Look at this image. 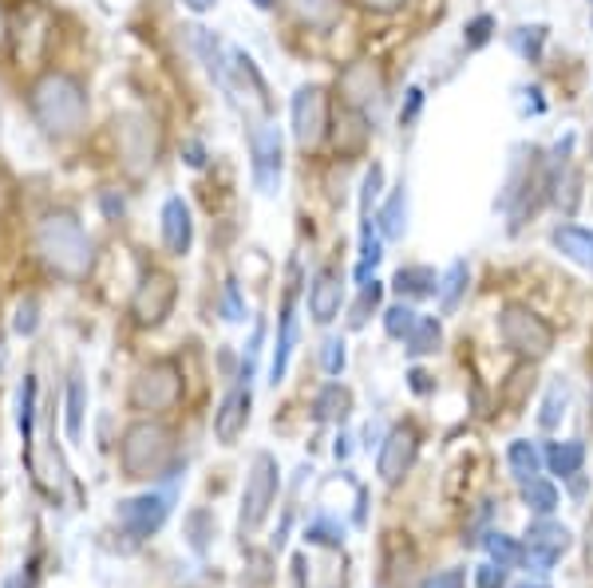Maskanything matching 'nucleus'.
Returning a JSON list of instances; mask_svg holds the SVG:
<instances>
[{
  "instance_id": "1",
  "label": "nucleus",
  "mask_w": 593,
  "mask_h": 588,
  "mask_svg": "<svg viewBox=\"0 0 593 588\" xmlns=\"http://www.w3.org/2000/svg\"><path fill=\"white\" fill-rule=\"evenodd\" d=\"M28 111H33V123L48 139H72L88 123L91 99L79 76H72V72H45L28 88Z\"/></svg>"
},
{
  "instance_id": "2",
  "label": "nucleus",
  "mask_w": 593,
  "mask_h": 588,
  "mask_svg": "<svg viewBox=\"0 0 593 588\" xmlns=\"http://www.w3.org/2000/svg\"><path fill=\"white\" fill-rule=\"evenodd\" d=\"M36 257L64 281H84L96 265V241L72 209H48L33 233Z\"/></svg>"
},
{
  "instance_id": "3",
  "label": "nucleus",
  "mask_w": 593,
  "mask_h": 588,
  "mask_svg": "<svg viewBox=\"0 0 593 588\" xmlns=\"http://www.w3.org/2000/svg\"><path fill=\"white\" fill-rule=\"evenodd\" d=\"M119 466L123 478L147 482L163 478L175 466V435L163 423H131L119 438Z\"/></svg>"
},
{
  "instance_id": "4",
  "label": "nucleus",
  "mask_w": 593,
  "mask_h": 588,
  "mask_svg": "<svg viewBox=\"0 0 593 588\" xmlns=\"http://www.w3.org/2000/svg\"><path fill=\"white\" fill-rule=\"evenodd\" d=\"M115 154H119L123 170L131 178H147L159 166L163 154V127L147 111H123L115 115Z\"/></svg>"
},
{
  "instance_id": "5",
  "label": "nucleus",
  "mask_w": 593,
  "mask_h": 588,
  "mask_svg": "<svg viewBox=\"0 0 593 588\" xmlns=\"http://www.w3.org/2000/svg\"><path fill=\"white\" fill-rule=\"evenodd\" d=\"M499 336H503V344L515 351L518 360L527 363L546 360L550 351H554V344H558L554 324L530 305H518V301L499 308Z\"/></svg>"
},
{
  "instance_id": "6",
  "label": "nucleus",
  "mask_w": 593,
  "mask_h": 588,
  "mask_svg": "<svg viewBox=\"0 0 593 588\" xmlns=\"http://www.w3.org/2000/svg\"><path fill=\"white\" fill-rule=\"evenodd\" d=\"M293 142L301 151H320L332 135V95L325 84H301L289 99Z\"/></svg>"
},
{
  "instance_id": "7",
  "label": "nucleus",
  "mask_w": 593,
  "mask_h": 588,
  "mask_svg": "<svg viewBox=\"0 0 593 588\" xmlns=\"http://www.w3.org/2000/svg\"><path fill=\"white\" fill-rule=\"evenodd\" d=\"M127 404L139 414H163L182 404V368L175 360H151L131 380Z\"/></svg>"
},
{
  "instance_id": "8",
  "label": "nucleus",
  "mask_w": 593,
  "mask_h": 588,
  "mask_svg": "<svg viewBox=\"0 0 593 588\" xmlns=\"http://www.w3.org/2000/svg\"><path fill=\"white\" fill-rule=\"evenodd\" d=\"M281 490V470H277V458L269 450H257L250 462V474H245V490H242V513H238V529L242 534H257L269 517Z\"/></svg>"
},
{
  "instance_id": "9",
  "label": "nucleus",
  "mask_w": 593,
  "mask_h": 588,
  "mask_svg": "<svg viewBox=\"0 0 593 588\" xmlns=\"http://www.w3.org/2000/svg\"><path fill=\"white\" fill-rule=\"evenodd\" d=\"M281 175H286V139L277 123H253L250 127V178L262 197L281 194Z\"/></svg>"
},
{
  "instance_id": "10",
  "label": "nucleus",
  "mask_w": 593,
  "mask_h": 588,
  "mask_svg": "<svg viewBox=\"0 0 593 588\" xmlns=\"http://www.w3.org/2000/svg\"><path fill=\"white\" fill-rule=\"evenodd\" d=\"M337 91H341V103L352 115H364V119H376L380 111L388 107V76L384 67L373 64V60H356L341 72L337 79Z\"/></svg>"
},
{
  "instance_id": "11",
  "label": "nucleus",
  "mask_w": 593,
  "mask_h": 588,
  "mask_svg": "<svg viewBox=\"0 0 593 588\" xmlns=\"http://www.w3.org/2000/svg\"><path fill=\"white\" fill-rule=\"evenodd\" d=\"M226 99L238 103L245 111V119L265 123V115L274 111V99H269V84H265L262 67L253 64V55L242 48H230V88Z\"/></svg>"
},
{
  "instance_id": "12",
  "label": "nucleus",
  "mask_w": 593,
  "mask_h": 588,
  "mask_svg": "<svg viewBox=\"0 0 593 588\" xmlns=\"http://www.w3.org/2000/svg\"><path fill=\"white\" fill-rule=\"evenodd\" d=\"M178 301V277L166 269H147L131 293V320L139 328H159Z\"/></svg>"
},
{
  "instance_id": "13",
  "label": "nucleus",
  "mask_w": 593,
  "mask_h": 588,
  "mask_svg": "<svg viewBox=\"0 0 593 588\" xmlns=\"http://www.w3.org/2000/svg\"><path fill=\"white\" fill-rule=\"evenodd\" d=\"M573 545V534L566 529V525L558 522H534L527 529V541H522V565L530 568V573H550V568L558 565L562 557L570 553Z\"/></svg>"
},
{
  "instance_id": "14",
  "label": "nucleus",
  "mask_w": 593,
  "mask_h": 588,
  "mask_svg": "<svg viewBox=\"0 0 593 588\" xmlns=\"http://www.w3.org/2000/svg\"><path fill=\"white\" fill-rule=\"evenodd\" d=\"M416 455H419V431L412 423H395L392 431L380 438V455H376V474H380V482L395 486L407 470L416 466Z\"/></svg>"
},
{
  "instance_id": "15",
  "label": "nucleus",
  "mask_w": 593,
  "mask_h": 588,
  "mask_svg": "<svg viewBox=\"0 0 593 588\" xmlns=\"http://www.w3.org/2000/svg\"><path fill=\"white\" fill-rule=\"evenodd\" d=\"M115 517H119L123 534H131L135 541H143V537L159 534L163 522L171 517V494H139V498L119 501Z\"/></svg>"
},
{
  "instance_id": "16",
  "label": "nucleus",
  "mask_w": 593,
  "mask_h": 588,
  "mask_svg": "<svg viewBox=\"0 0 593 588\" xmlns=\"http://www.w3.org/2000/svg\"><path fill=\"white\" fill-rule=\"evenodd\" d=\"M159 238L171 257H187L194 250V214L182 194H171L159 209Z\"/></svg>"
},
{
  "instance_id": "17",
  "label": "nucleus",
  "mask_w": 593,
  "mask_h": 588,
  "mask_svg": "<svg viewBox=\"0 0 593 588\" xmlns=\"http://www.w3.org/2000/svg\"><path fill=\"white\" fill-rule=\"evenodd\" d=\"M344 305V272L337 265H320L308 281V317L317 324H332Z\"/></svg>"
},
{
  "instance_id": "18",
  "label": "nucleus",
  "mask_w": 593,
  "mask_h": 588,
  "mask_svg": "<svg viewBox=\"0 0 593 588\" xmlns=\"http://www.w3.org/2000/svg\"><path fill=\"white\" fill-rule=\"evenodd\" d=\"M296 348V265H293V281L286 289V301H281V312H277V344H274V363H269V383H281L289 371Z\"/></svg>"
},
{
  "instance_id": "19",
  "label": "nucleus",
  "mask_w": 593,
  "mask_h": 588,
  "mask_svg": "<svg viewBox=\"0 0 593 588\" xmlns=\"http://www.w3.org/2000/svg\"><path fill=\"white\" fill-rule=\"evenodd\" d=\"M250 407H253L250 383H238L218 404V411H214V435H218L222 447H234L242 438V431L250 426Z\"/></svg>"
},
{
  "instance_id": "20",
  "label": "nucleus",
  "mask_w": 593,
  "mask_h": 588,
  "mask_svg": "<svg viewBox=\"0 0 593 588\" xmlns=\"http://www.w3.org/2000/svg\"><path fill=\"white\" fill-rule=\"evenodd\" d=\"M281 9L305 33H332L344 21V0H281Z\"/></svg>"
},
{
  "instance_id": "21",
  "label": "nucleus",
  "mask_w": 593,
  "mask_h": 588,
  "mask_svg": "<svg viewBox=\"0 0 593 588\" xmlns=\"http://www.w3.org/2000/svg\"><path fill=\"white\" fill-rule=\"evenodd\" d=\"M407 218H412V194H407V182H400L380 197L373 221H376V229H380V238L384 241H404Z\"/></svg>"
},
{
  "instance_id": "22",
  "label": "nucleus",
  "mask_w": 593,
  "mask_h": 588,
  "mask_svg": "<svg viewBox=\"0 0 593 588\" xmlns=\"http://www.w3.org/2000/svg\"><path fill=\"white\" fill-rule=\"evenodd\" d=\"M550 250L562 253L578 269L593 272V229L573 226V221H558V226L550 229Z\"/></svg>"
},
{
  "instance_id": "23",
  "label": "nucleus",
  "mask_w": 593,
  "mask_h": 588,
  "mask_svg": "<svg viewBox=\"0 0 593 588\" xmlns=\"http://www.w3.org/2000/svg\"><path fill=\"white\" fill-rule=\"evenodd\" d=\"M392 289L407 305H412V301H428V296H436V289H440V272L431 269V265H404V269H395Z\"/></svg>"
},
{
  "instance_id": "24",
  "label": "nucleus",
  "mask_w": 593,
  "mask_h": 588,
  "mask_svg": "<svg viewBox=\"0 0 593 588\" xmlns=\"http://www.w3.org/2000/svg\"><path fill=\"white\" fill-rule=\"evenodd\" d=\"M467 289H471V265L459 257V261H451L447 269L440 272V289H436V301H440L443 317H451V312L463 305Z\"/></svg>"
},
{
  "instance_id": "25",
  "label": "nucleus",
  "mask_w": 593,
  "mask_h": 588,
  "mask_svg": "<svg viewBox=\"0 0 593 588\" xmlns=\"http://www.w3.org/2000/svg\"><path fill=\"white\" fill-rule=\"evenodd\" d=\"M313 414H317V423H337L341 426L344 419L352 414V392L344 387V383H325L317 392V399H313Z\"/></svg>"
},
{
  "instance_id": "26",
  "label": "nucleus",
  "mask_w": 593,
  "mask_h": 588,
  "mask_svg": "<svg viewBox=\"0 0 593 588\" xmlns=\"http://www.w3.org/2000/svg\"><path fill=\"white\" fill-rule=\"evenodd\" d=\"M506 44L515 48L518 60L542 64V55H546V44H550V24H518L515 33L506 36Z\"/></svg>"
},
{
  "instance_id": "27",
  "label": "nucleus",
  "mask_w": 593,
  "mask_h": 588,
  "mask_svg": "<svg viewBox=\"0 0 593 588\" xmlns=\"http://www.w3.org/2000/svg\"><path fill=\"white\" fill-rule=\"evenodd\" d=\"M384 261V238L373 218H361V261H356V284L373 281L376 265Z\"/></svg>"
},
{
  "instance_id": "28",
  "label": "nucleus",
  "mask_w": 593,
  "mask_h": 588,
  "mask_svg": "<svg viewBox=\"0 0 593 588\" xmlns=\"http://www.w3.org/2000/svg\"><path fill=\"white\" fill-rule=\"evenodd\" d=\"M36 395H40V383H36V375H24V383H21V404H16V426H21V443H24V458H28V462H33Z\"/></svg>"
},
{
  "instance_id": "29",
  "label": "nucleus",
  "mask_w": 593,
  "mask_h": 588,
  "mask_svg": "<svg viewBox=\"0 0 593 588\" xmlns=\"http://www.w3.org/2000/svg\"><path fill=\"white\" fill-rule=\"evenodd\" d=\"M67 443H79L84 438V414H88V383L79 371H72V380H67Z\"/></svg>"
},
{
  "instance_id": "30",
  "label": "nucleus",
  "mask_w": 593,
  "mask_h": 588,
  "mask_svg": "<svg viewBox=\"0 0 593 588\" xmlns=\"http://www.w3.org/2000/svg\"><path fill=\"white\" fill-rule=\"evenodd\" d=\"M585 462V447L578 438H566V443H550L546 447V466L550 474H558V478H573Z\"/></svg>"
},
{
  "instance_id": "31",
  "label": "nucleus",
  "mask_w": 593,
  "mask_h": 588,
  "mask_svg": "<svg viewBox=\"0 0 593 588\" xmlns=\"http://www.w3.org/2000/svg\"><path fill=\"white\" fill-rule=\"evenodd\" d=\"M443 344V324L440 317H419L416 328H412V336L404 340V348L412 360H419V356H431V351H440Z\"/></svg>"
},
{
  "instance_id": "32",
  "label": "nucleus",
  "mask_w": 593,
  "mask_h": 588,
  "mask_svg": "<svg viewBox=\"0 0 593 588\" xmlns=\"http://www.w3.org/2000/svg\"><path fill=\"white\" fill-rule=\"evenodd\" d=\"M506 462H510V474L518 478V486L530 478H539V470H542V455L530 438H515V443L506 447Z\"/></svg>"
},
{
  "instance_id": "33",
  "label": "nucleus",
  "mask_w": 593,
  "mask_h": 588,
  "mask_svg": "<svg viewBox=\"0 0 593 588\" xmlns=\"http://www.w3.org/2000/svg\"><path fill=\"white\" fill-rule=\"evenodd\" d=\"M566 407H570V383L554 380L546 387V399H542V411H539V426H542V431H558L562 419H566Z\"/></svg>"
},
{
  "instance_id": "34",
  "label": "nucleus",
  "mask_w": 593,
  "mask_h": 588,
  "mask_svg": "<svg viewBox=\"0 0 593 588\" xmlns=\"http://www.w3.org/2000/svg\"><path fill=\"white\" fill-rule=\"evenodd\" d=\"M494 33H499V21H494L491 12L471 16V21L463 24V52H483V48L494 40Z\"/></svg>"
},
{
  "instance_id": "35",
  "label": "nucleus",
  "mask_w": 593,
  "mask_h": 588,
  "mask_svg": "<svg viewBox=\"0 0 593 588\" xmlns=\"http://www.w3.org/2000/svg\"><path fill=\"white\" fill-rule=\"evenodd\" d=\"M522 501H527V510L550 517V513L558 510V490H554V482H546V478H530V482H522Z\"/></svg>"
},
{
  "instance_id": "36",
  "label": "nucleus",
  "mask_w": 593,
  "mask_h": 588,
  "mask_svg": "<svg viewBox=\"0 0 593 588\" xmlns=\"http://www.w3.org/2000/svg\"><path fill=\"white\" fill-rule=\"evenodd\" d=\"M380 301H384V284L376 281H364L361 284V296H356V305H352V317H349V328H364L368 324V317H373L376 308H380Z\"/></svg>"
},
{
  "instance_id": "37",
  "label": "nucleus",
  "mask_w": 593,
  "mask_h": 588,
  "mask_svg": "<svg viewBox=\"0 0 593 588\" xmlns=\"http://www.w3.org/2000/svg\"><path fill=\"white\" fill-rule=\"evenodd\" d=\"M384 182H388V175H384V166H380V163H373L368 170H364V178H361V218H373V206H380V197H384Z\"/></svg>"
},
{
  "instance_id": "38",
  "label": "nucleus",
  "mask_w": 593,
  "mask_h": 588,
  "mask_svg": "<svg viewBox=\"0 0 593 588\" xmlns=\"http://www.w3.org/2000/svg\"><path fill=\"white\" fill-rule=\"evenodd\" d=\"M416 320H419V312L412 305H407V301H400V305L384 308V332L392 340H407V336H412Z\"/></svg>"
},
{
  "instance_id": "39",
  "label": "nucleus",
  "mask_w": 593,
  "mask_h": 588,
  "mask_svg": "<svg viewBox=\"0 0 593 588\" xmlns=\"http://www.w3.org/2000/svg\"><path fill=\"white\" fill-rule=\"evenodd\" d=\"M424 103H428L424 88H419V84H412V88L404 91V103H400V111H395V123H400V131H416L419 115H424Z\"/></svg>"
},
{
  "instance_id": "40",
  "label": "nucleus",
  "mask_w": 593,
  "mask_h": 588,
  "mask_svg": "<svg viewBox=\"0 0 593 588\" xmlns=\"http://www.w3.org/2000/svg\"><path fill=\"white\" fill-rule=\"evenodd\" d=\"M483 545H487V553H491L494 565L510 568V565H518V561H522V549L515 545V537H506V534H487V537H483Z\"/></svg>"
},
{
  "instance_id": "41",
  "label": "nucleus",
  "mask_w": 593,
  "mask_h": 588,
  "mask_svg": "<svg viewBox=\"0 0 593 588\" xmlns=\"http://www.w3.org/2000/svg\"><path fill=\"white\" fill-rule=\"evenodd\" d=\"M36 328H40V301L36 296H24L21 305H16V312H12V332L16 336H36Z\"/></svg>"
},
{
  "instance_id": "42",
  "label": "nucleus",
  "mask_w": 593,
  "mask_h": 588,
  "mask_svg": "<svg viewBox=\"0 0 593 588\" xmlns=\"http://www.w3.org/2000/svg\"><path fill=\"white\" fill-rule=\"evenodd\" d=\"M262 344H265V320H253V336H250V344H245L238 383H250L253 380V371H257V360H262Z\"/></svg>"
},
{
  "instance_id": "43",
  "label": "nucleus",
  "mask_w": 593,
  "mask_h": 588,
  "mask_svg": "<svg viewBox=\"0 0 593 588\" xmlns=\"http://www.w3.org/2000/svg\"><path fill=\"white\" fill-rule=\"evenodd\" d=\"M222 317L230 320V324H242L245 320V301H242V289H238V281H226L222 284Z\"/></svg>"
},
{
  "instance_id": "44",
  "label": "nucleus",
  "mask_w": 593,
  "mask_h": 588,
  "mask_svg": "<svg viewBox=\"0 0 593 588\" xmlns=\"http://www.w3.org/2000/svg\"><path fill=\"white\" fill-rule=\"evenodd\" d=\"M344 363H349V351H344V336H329L320 344V368L329 375H341Z\"/></svg>"
},
{
  "instance_id": "45",
  "label": "nucleus",
  "mask_w": 593,
  "mask_h": 588,
  "mask_svg": "<svg viewBox=\"0 0 593 588\" xmlns=\"http://www.w3.org/2000/svg\"><path fill=\"white\" fill-rule=\"evenodd\" d=\"M305 541H308V545H332V549H337V545L344 541V534H341V529H337L332 522H325V517H320V522H313V525L305 529Z\"/></svg>"
},
{
  "instance_id": "46",
  "label": "nucleus",
  "mask_w": 593,
  "mask_h": 588,
  "mask_svg": "<svg viewBox=\"0 0 593 588\" xmlns=\"http://www.w3.org/2000/svg\"><path fill=\"white\" fill-rule=\"evenodd\" d=\"M506 585V568L487 561V565L475 568V588H503Z\"/></svg>"
},
{
  "instance_id": "47",
  "label": "nucleus",
  "mask_w": 593,
  "mask_h": 588,
  "mask_svg": "<svg viewBox=\"0 0 593 588\" xmlns=\"http://www.w3.org/2000/svg\"><path fill=\"white\" fill-rule=\"evenodd\" d=\"M182 163H187L190 170H202V166L210 163L206 146H202V142H198V139H187V142H182Z\"/></svg>"
},
{
  "instance_id": "48",
  "label": "nucleus",
  "mask_w": 593,
  "mask_h": 588,
  "mask_svg": "<svg viewBox=\"0 0 593 588\" xmlns=\"http://www.w3.org/2000/svg\"><path fill=\"white\" fill-rule=\"evenodd\" d=\"M424 588H467V577H463V568H443Z\"/></svg>"
},
{
  "instance_id": "49",
  "label": "nucleus",
  "mask_w": 593,
  "mask_h": 588,
  "mask_svg": "<svg viewBox=\"0 0 593 588\" xmlns=\"http://www.w3.org/2000/svg\"><path fill=\"white\" fill-rule=\"evenodd\" d=\"M407 387H412L416 395H431V392H436V380H431L424 368H412V371H407Z\"/></svg>"
},
{
  "instance_id": "50",
  "label": "nucleus",
  "mask_w": 593,
  "mask_h": 588,
  "mask_svg": "<svg viewBox=\"0 0 593 588\" xmlns=\"http://www.w3.org/2000/svg\"><path fill=\"white\" fill-rule=\"evenodd\" d=\"M368 12H380V16H392V12H400L407 4V0H361Z\"/></svg>"
},
{
  "instance_id": "51",
  "label": "nucleus",
  "mask_w": 593,
  "mask_h": 588,
  "mask_svg": "<svg viewBox=\"0 0 593 588\" xmlns=\"http://www.w3.org/2000/svg\"><path fill=\"white\" fill-rule=\"evenodd\" d=\"M182 9H190L194 16H206V12L218 9V0H182Z\"/></svg>"
},
{
  "instance_id": "52",
  "label": "nucleus",
  "mask_w": 593,
  "mask_h": 588,
  "mask_svg": "<svg viewBox=\"0 0 593 588\" xmlns=\"http://www.w3.org/2000/svg\"><path fill=\"white\" fill-rule=\"evenodd\" d=\"M103 214H108V218H119V214H123V197L103 194Z\"/></svg>"
},
{
  "instance_id": "53",
  "label": "nucleus",
  "mask_w": 593,
  "mask_h": 588,
  "mask_svg": "<svg viewBox=\"0 0 593 588\" xmlns=\"http://www.w3.org/2000/svg\"><path fill=\"white\" fill-rule=\"evenodd\" d=\"M585 565H590V573H593V517H590V525H585Z\"/></svg>"
},
{
  "instance_id": "54",
  "label": "nucleus",
  "mask_w": 593,
  "mask_h": 588,
  "mask_svg": "<svg viewBox=\"0 0 593 588\" xmlns=\"http://www.w3.org/2000/svg\"><path fill=\"white\" fill-rule=\"evenodd\" d=\"M349 443H352V438L349 435H341V438H337V447H332V450H337V458H349Z\"/></svg>"
},
{
  "instance_id": "55",
  "label": "nucleus",
  "mask_w": 593,
  "mask_h": 588,
  "mask_svg": "<svg viewBox=\"0 0 593 588\" xmlns=\"http://www.w3.org/2000/svg\"><path fill=\"white\" fill-rule=\"evenodd\" d=\"M250 4H253V9H262V12H274L281 0H250Z\"/></svg>"
},
{
  "instance_id": "56",
  "label": "nucleus",
  "mask_w": 593,
  "mask_h": 588,
  "mask_svg": "<svg viewBox=\"0 0 593 588\" xmlns=\"http://www.w3.org/2000/svg\"><path fill=\"white\" fill-rule=\"evenodd\" d=\"M4 363H9V348H4V336H0V371H4Z\"/></svg>"
},
{
  "instance_id": "57",
  "label": "nucleus",
  "mask_w": 593,
  "mask_h": 588,
  "mask_svg": "<svg viewBox=\"0 0 593 588\" xmlns=\"http://www.w3.org/2000/svg\"><path fill=\"white\" fill-rule=\"evenodd\" d=\"M515 588H550V585H539V580H522V585H515Z\"/></svg>"
},
{
  "instance_id": "58",
  "label": "nucleus",
  "mask_w": 593,
  "mask_h": 588,
  "mask_svg": "<svg viewBox=\"0 0 593 588\" xmlns=\"http://www.w3.org/2000/svg\"><path fill=\"white\" fill-rule=\"evenodd\" d=\"M0 44H4V12H0Z\"/></svg>"
},
{
  "instance_id": "59",
  "label": "nucleus",
  "mask_w": 593,
  "mask_h": 588,
  "mask_svg": "<svg viewBox=\"0 0 593 588\" xmlns=\"http://www.w3.org/2000/svg\"><path fill=\"white\" fill-rule=\"evenodd\" d=\"M590 28H593V4H590Z\"/></svg>"
},
{
  "instance_id": "60",
  "label": "nucleus",
  "mask_w": 593,
  "mask_h": 588,
  "mask_svg": "<svg viewBox=\"0 0 593 588\" xmlns=\"http://www.w3.org/2000/svg\"><path fill=\"white\" fill-rule=\"evenodd\" d=\"M590 4H593V0H590Z\"/></svg>"
}]
</instances>
